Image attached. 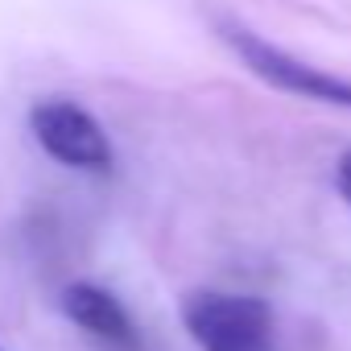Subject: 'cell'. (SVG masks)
I'll list each match as a JSON object with an SVG mask.
<instances>
[{
  "label": "cell",
  "instance_id": "4",
  "mask_svg": "<svg viewBox=\"0 0 351 351\" xmlns=\"http://www.w3.org/2000/svg\"><path fill=\"white\" fill-rule=\"evenodd\" d=\"M58 306H62V314H66L79 330H87L91 339H104V343H112V347L136 351V343H141V339H136V326H132L128 310L120 306V298H116L112 289H104V285H95V281H71V285L62 289Z\"/></svg>",
  "mask_w": 351,
  "mask_h": 351
},
{
  "label": "cell",
  "instance_id": "2",
  "mask_svg": "<svg viewBox=\"0 0 351 351\" xmlns=\"http://www.w3.org/2000/svg\"><path fill=\"white\" fill-rule=\"evenodd\" d=\"M29 132L66 169H112V141L104 124L75 99H38L29 108Z\"/></svg>",
  "mask_w": 351,
  "mask_h": 351
},
{
  "label": "cell",
  "instance_id": "3",
  "mask_svg": "<svg viewBox=\"0 0 351 351\" xmlns=\"http://www.w3.org/2000/svg\"><path fill=\"white\" fill-rule=\"evenodd\" d=\"M228 42L232 50L244 58V66L265 79L269 87L277 91H289V95H302V99H318V104H335V108H351V83L339 79V75H326L277 46H269L265 38L248 34V29H228Z\"/></svg>",
  "mask_w": 351,
  "mask_h": 351
},
{
  "label": "cell",
  "instance_id": "1",
  "mask_svg": "<svg viewBox=\"0 0 351 351\" xmlns=\"http://www.w3.org/2000/svg\"><path fill=\"white\" fill-rule=\"evenodd\" d=\"M182 326L203 351H269L273 314L261 298L191 289L182 298Z\"/></svg>",
  "mask_w": 351,
  "mask_h": 351
},
{
  "label": "cell",
  "instance_id": "5",
  "mask_svg": "<svg viewBox=\"0 0 351 351\" xmlns=\"http://www.w3.org/2000/svg\"><path fill=\"white\" fill-rule=\"evenodd\" d=\"M335 186H339V195L351 203V149L339 157V165H335Z\"/></svg>",
  "mask_w": 351,
  "mask_h": 351
}]
</instances>
